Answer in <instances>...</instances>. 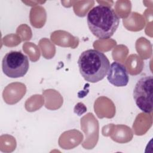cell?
<instances>
[{
	"mask_svg": "<svg viewBox=\"0 0 153 153\" xmlns=\"http://www.w3.org/2000/svg\"><path fill=\"white\" fill-rule=\"evenodd\" d=\"M79 73L91 83L102 80L107 75L110 63L105 54L97 50L89 49L81 53L78 60Z\"/></svg>",
	"mask_w": 153,
	"mask_h": 153,
	"instance_id": "obj_2",
	"label": "cell"
},
{
	"mask_svg": "<svg viewBox=\"0 0 153 153\" xmlns=\"http://www.w3.org/2000/svg\"><path fill=\"white\" fill-rule=\"evenodd\" d=\"M29 68L28 57L21 51H11L3 57L2 69L8 77L17 78L24 76Z\"/></svg>",
	"mask_w": 153,
	"mask_h": 153,
	"instance_id": "obj_3",
	"label": "cell"
},
{
	"mask_svg": "<svg viewBox=\"0 0 153 153\" xmlns=\"http://www.w3.org/2000/svg\"><path fill=\"white\" fill-rule=\"evenodd\" d=\"M153 78L152 75L145 76L136 82L133 93L137 106L143 112L149 114L152 111Z\"/></svg>",
	"mask_w": 153,
	"mask_h": 153,
	"instance_id": "obj_4",
	"label": "cell"
},
{
	"mask_svg": "<svg viewBox=\"0 0 153 153\" xmlns=\"http://www.w3.org/2000/svg\"><path fill=\"white\" fill-rule=\"evenodd\" d=\"M107 79L115 87L126 86L129 81L126 68L120 62H112L107 73Z\"/></svg>",
	"mask_w": 153,
	"mask_h": 153,
	"instance_id": "obj_5",
	"label": "cell"
},
{
	"mask_svg": "<svg viewBox=\"0 0 153 153\" xmlns=\"http://www.w3.org/2000/svg\"><path fill=\"white\" fill-rule=\"evenodd\" d=\"M87 23L94 36L105 39L110 38L116 32L120 24V18L111 7L98 5L89 11Z\"/></svg>",
	"mask_w": 153,
	"mask_h": 153,
	"instance_id": "obj_1",
	"label": "cell"
}]
</instances>
